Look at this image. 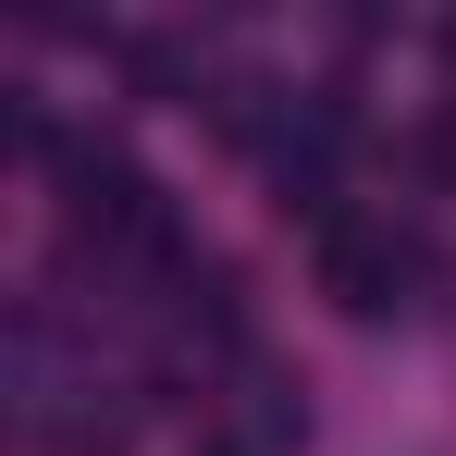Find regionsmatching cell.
<instances>
[{"instance_id": "1", "label": "cell", "mask_w": 456, "mask_h": 456, "mask_svg": "<svg viewBox=\"0 0 456 456\" xmlns=\"http://www.w3.org/2000/svg\"><path fill=\"white\" fill-rule=\"evenodd\" d=\"M407 284H419V247L395 223H358V210H346V223L321 234V297L346 308V321H395Z\"/></svg>"}]
</instances>
